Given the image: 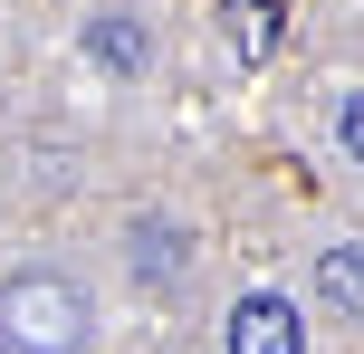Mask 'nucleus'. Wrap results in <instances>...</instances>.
<instances>
[{"label": "nucleus", "instance_id": "nucleus-1", "mask_svg": "<svg viewBox=\"0 0 364 354\" xmlns=\"http://www.w3.org/2000/svg\"><path fill=\"white\" fill-rule=\"evenodd\" d=\"M0 345L10 354H77L87 345V297L58 268H19L0 278Z\"/></svg>", "mask_w": 364, "mask_h": 354}, {"label": "nucleus", "instance_id": "nucleus-2", "mask_svg": "<svg viewBox=\"0 0 364 354\" xmlns=\"http://www.w3.org/2000/svg\"><path fill=\"white\" fill-rule=\"evenodd\" d=\"M220 345H230V354H297V345H307V326H297L288 297H240L230 326H220Z\"/></svg>", "mask_w": 364, "mask_h": 354}, {"label": "nucleus", "instance_id": "nucleus-3", "mask_svg": "<svg viewBox=\"0 0 364 354\" xmlns=\"http://www.w3.org/2000/svg\"><path fill=\"white\" fill-rule=\"evenodd\" d=\"M316 306H336V316H364V240H336L326 259H316Z\"/></svg>", "mask_w": 364, "mask_h": 354}, {"label": "nucleus", "instance_id": "nucleus-4", "mask_svg": "<svg viewBox=\"0 0 364 354\" xmlns=\"http://www.w3.org/2000/svg\"><path fill=\"white\" fill-rule=\"evenodd\" d=\"M220 29H230L240 57H269L278 29H288V0H220Z\"/></svg>", "mask_w": 364, "mask_h": 354}, {"label": "nucleus", "instance_id": "nucleus-5", "mask_svg": "<svg viewBox=\"0 0 364 354\" xmlns=\"http://www.w3.org/2000/svg\"><path fill=\"white\" fill-rule=\"evenodd\" d=\"M87 57H96V67H106V77H134V67H144V29H134L125 10L87 19Z\"/></svg>", "mask_w": 364, "mask_h": 354}, {"label": "nucleus", "instance_id": "nucleus-6", "mask_svg": "<svg viewBox=\"0 0 364 354\" xmlns=\"http://www.w3.org/2000/svg\"><path fill=\"white\" fill-rule=\"evenodd\" d=\"M182 230L173 221H134V278H182Z\"/></svg>", "mask_w": 364, "mask_h": 354}, {"label": "nucleus", "instance_id": "nucleus-7", "mask_svg": "<svg viewBox=\"0 0 364 354\" xmlns=\"http://www.w3.org/2000/svg\"><path fill=\"white\" fill-rule=\"evenodd\" d=\"M336 134H346V153L364 163V96H346V115H336Z\"/></svg>", "mask_w": 364, "mask_h": 354}]
</instances>
